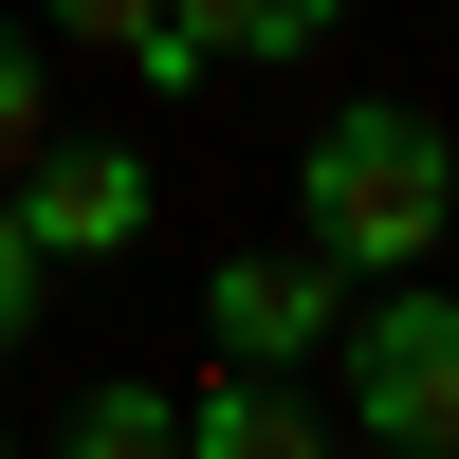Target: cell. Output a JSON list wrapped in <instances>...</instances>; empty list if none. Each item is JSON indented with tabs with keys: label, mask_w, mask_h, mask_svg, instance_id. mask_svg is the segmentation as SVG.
Here are the masks:
<instances>
[{
	"label": "cell",
	"mask_w": 459,
	"mask_h": 459,
	"mask_svg": "<svg viewBox=\"0 0 459 459\" xmlns=\"http://www.w3.org/2000/svg\"><path fill=\"white\" fill-rule=\"evenodd\" d=\"M294 239L350 257V276H423L459 239V129L423 92H350L313 147H294Z\"/></svg>",
	"instance_id": "cell-1"
},
{
	"label": "cell",
	"mask_w": 459,
	"mask_h": 459,
	"mask_svg": "<svg viewBox=\"0 0 459 459\" xmlns=\"http://www.w3.org/2000/svg\"><path fill=\"white\" fill-rule=\"evenodd\" d=\"M331 386H350V441L459 459V294L441 276H368L350 331H331Z\"/></svg>",
	"instance_id": "cell-2"
},
{
	"label": "cell",
	"mask_w": 459,
	"mask_h": 459,
	"mask_svg": "<svg viewBox=\"0 0 459 459\" xmlns=\"http://www.w3.org/2000/svg\"><path fill=\"white\" fill-rule=\"evenodd\" d=\"M0 184H19V239L56 257V276H110V257H147V221H166V166H147V147H56L37 129Z\"/></svg>",
	"instance_id": "cell-3"
},
{
	"label": "cell",
	"mask_w": 459,
	"mask_h": 459,
	"mask_svg": "<svg viewBox=\"0 0 459 459\" xmlns=\"http://www.w3.org/2000/svg\"><path fill=\"white\" fill-rule=\"evenodd\" d=\"M350 257H313V239H221L203 257V331H221V368H313L331 331H350Z\"/></svg>",
	"instance_id": "cell-4"
},
{
	"label": "cell",
	"mask_w": 459,
	"mask_h": 459,
	"mask_svg": "<svg viewBox=\"0 0 459 459\" xmlns=\"http://www.w3.org/2000/svg\"><path fill=\"white\" fill-rule=\"evenodd\" d=\"M184 459H331V404H294V368H221L184 386Z\"/></svg>",
	"instance_id": "cell-5"
},
{
	"label": "cell",
	"mask_w": 459,
	"mask_h": 459,
	"mask_svg": "<svg viewBox=\"0 0 459 459\" xmlns=\"http://www.w3.org/2000/svg\"><path fill=\"white\" fill-rule=\"evenodd\" d=\"M37 37H92L129 92H203V37H184L166 0H37Z\"/></svg>",
	"instance_id": "cell-6"
},
{
	"label": "cell",
	"mask_w": 459,
	"mask_h": 459,
	"mask_svg": "<svg viewBox=\"0 0 459 459\" xmlns=\"http://www.w3.org/2000/svg\"><path fill=\"white\" fill-rule=\"evenodd\" d=\"M184 37H203V74L239 56V74H294V56H331L350 37V0H166Z\"/></svg>",
	"instance_id": "cell-7"
},
{
	"label": "cell",
	"mask_w": 459,
	"mask_h": 459,
	"mask_svg": "<svg viewBox=\"0 0 459 459\" xmlns=\"http://www.w3.org/2000/svg\"><path fill=\"white\" fill-rule=\"evenodd\" d=\"M56 459H184V404L110 368V386H92V404H74V423H56Z\"/></svg>",
	"instance_id": "cell-8"
},
{
	"label": "cell",
	"mask_w": 459,
	"mask_h": 459,
	"mask_svg": "<svg viewBox=\"0 0 459 459\" xmlns=\"http://www.w3.org/2000/svg\"><path fill=\"white\" fill-rule=\"evenodd\" d=\"M37 129H56V37H37V19H0V166H19Z\"/></svg>",
	"instance_id": "cell-9"
},
{
	"label": "cell",
	"mask_w": 459,
	"mask_h": 459,
	"mask_svg": "<svg viewBox=\"0 0 459 459\" xmlns=\"http://www.w3.org/2000/svg\"><path fill=\"white\" fill-rule=\"evenodd\" d=\"M37 313H56V257L19 239V184H0V350H37Z\"/></svg>",
	"instance_id": "cell-10"
},
{
	"label": "cell",
	"mask_w": 459,
	"mask_h": 459,
	"mask_svg": "<svg viewBox=\"0 0 459 459\" xmlns=\"http://www.w3.org/2000/svg\"><path fill=\"white\" fill-rule=\"evenodd\" d=\"M368 459H386V441H368Z\"/></svg>",
	"instance_id": "cell-11"
},
{
	"label": "cell",
	"mask_w": 459,
	"mask_h": 459,
	"mask_svg": "<svg viewBox=\"0 0 459 459\" xmlns=\"http://www.w3.org/2000/svg\"><path fill=\"white\" fill-rule=\"evenodd\" d=\"M0 459H19V441H0Z\"/></svg>",
	"instance_id": "cell-12"
}]
</instances>
